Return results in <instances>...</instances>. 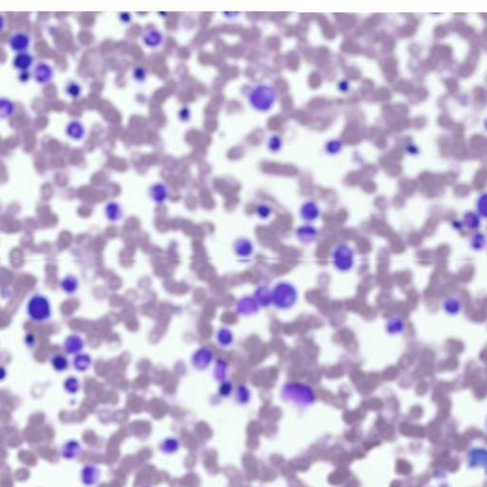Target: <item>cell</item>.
Segmentation results:
<instances>
[{
  "label": "cell",
  "instance_id": "obj_3",
  "mask_svg": "<svg viewBox=\"0 0 487 487\" xmlns=\"http://www.w3.org/2000/svg\"><path fill=\"white\" fill-rule=\"evenodd\" d=\"M356 253L353 246L345 242L336 244L330 252V263L338 273L351 272L355 266Z\"/></svg>",
  "mask_w": 487,
  "mask_h": 487
},
{
  "label": "cell",
  "instance_id": "obj_34",
  "mask_svg": "<svg viewBox=\"0 0 487 487\" xmlns=\"http://www.w3.org/2000/svg\"><path fill=\"white\" fill-rule=\"evenodd\" d=\"M64 387H65V389L70 392V393H76L78 390H79V387H80V384H79V381L78 379H76L75 377H69L68 379H66L65 383H64Z\"/></svg>",
  "mask_w": 487,
  "mask_h": 487
},
{
  "label": "cell",
  "instance_id": "obj_24",
  "mask_svg": "<svg viewBox=\"0 0 487 487\" xmlns=\"http://www.w3.org/2000/svg\"><path fill=\"white\" fill-rule=\"evenodd\" d=\"M443 307L447 314L456 315L461 310V302L455 296H450L444 299L443 302Z\"/></svg>",
  "mask_w": 487,
  "mask_h": 487
},
{
  "label": "cell",
  "instance_id": "obj_37",
  "mask_svg": "<svg viewBox=\"0 0 487 487\" xmlns=\"http://www.w3.org/2000/svg\"><path fill=\"white\" fill-rule=\"evenodd\" d=\"M230 390H231V386H230V383L227 382V381H224L220 387V393L224 396H228L229 393H230Z\"/></svg>",
  "mask_w": 487,
  "mask_h": 487
},
{
  "label": "cell",
  "instance_id": "obj_12",
  "mask_svg": "<svg viewBox=\"0 0 487 487\" xmlns=\"http://www.w3.org/2000/svg\"><path fill=\"white\" fill-rule=\"evenodd\" d=\"M32 76L36 83L40 85H45L53 79L54 70L49 64L40 62L36 64V66L34 67Z\"/></svg>",
  "mask_w": 487,
  "mask_h": 487
},
{
  "label": "cell",
  "instance_id": "obj_5",
  "mask_svg": "<svg viewBox=\"0 0 487 487\" xmlns=\"http://www.w3.org/2000/svg\"><path fill=\"white\" fill-rule=\"evenodd\" d=\"M282 395L286 400L299 401L301 403H310L315 399L313 390L302 384H286L282 389Z\"/></svg>",
  "mask_w": 487,
  "mask_h": 487
},
{
  "label": "cell",
  "instance_id": "obj_27",
  "mask_svg": "<svg viewBox=\"0 0 487 487\" xmlns=\"http://www.w3.org/2000/svg\"><path fill=\"white\" fill-rule=\"evenodd\" d=\"M0 106H1L0 107L1 119H6V118L10 117L11 115H13L14 112H15L14 103L8 98H2Z\"/></svg>",
  "mask_w": 487,
  "mask_h": 487
},
{
  "label": "cell",
  "instance_id": "obj_33",
  "mask_svg": "<svg viewBox=\"0 0 487 487\" xmlns=\"http://www.w3.org/2000/svg\"><path fill=\"white\" fill-rule=\"evenodd\" d=\"M273 208L268 204H261L256 209V213L260 219L267 220L273 214Z\"/></svg>",
  "mask_w": 487,
  "mask_h": 487
},
{
  "label": "cell",
  "instance_id": "obj_15",
  "mask_svg": "<svg viewBox=\"0 0 487 487\" xmlns=\"http://www.w3.org/2000/svg\"><path fill=\"white\" fill-rule=\"evenodd\" d=\"M104 213L110 222L116 223L123 218L124 211L119 203L115 201H110L105 205Z\"/></svg>",
  "mask_w": 487,
  "mask_h": 487
},
{
  "label": "cell",
  "instance_id": "obj_9",
  "mask_svg": "<svg viewBox=\"0 0 487 487\" xmlns=\"http://www.w3.org/2000/svg\"><path fill=\"white\" fill-rule=\"evenodd\" d=\"M295 235L299 242L304 244H310L317 241L319 237V231L312 225L305 224L296 229Z\"/></svg>",
  "mask_w": 487,
  "mask_h": 487
},
{
  "label": "cell",
  "instance_id": "obj_28",
  "mask_svg": "<svg viewBox=\"0 0 487 487\" xmlns=\"http://www.w3.org/2000/svg\"><path fill=\"white\" fill-rule=\"evenodd\" d=\"M65 92L68 96L72 98H78L82 93V88L76 81L71 80L67 82L65 86Z\"/></svg>",
  "mask_w": 487,
  "mask_h": 487
},
{
  "label": "cell",
  "instance_id": "obj_32",
  "mask_svg": "<svg viewBox=\"0 0 487 487\" xmlns=\"http://www.w3.org/2000/svg\"><path fill=\"white\" fill-rule=\"evenodd\" d=\"M236 400L240 403H245L250 399V392L245 386H239L236 389Z\"/></svg>",
  "mask_w": 487,
  "mask_h": 487
},
{
  "label": "cell",
  "instance_id": "obj_2",
  "mask_svg": "<svg viewBox=\"0 0 487 487\" xmlns=\"http://www.w3.org/2000/svg\"><path fill=\"white\" fill-rule=\"evenodd\" d=\"M296 287L287 281L278 282L272 289V304L279 310H288L298 301Z\"/></svg>",
  "mask_w": 487,
  "mask_h": 487
},
{
  "label": "cell",
  "instance_id": "obj_13",
  "mask_svg": "<svg viewBox=\"0 0 487 487\" xmlns=\"http://www.w3.org/2000/svg\"><path fill=\"white\" fill-rule=\"evenodd\" d=\"M30 43V39L29 35L22 31L15 32L10 36L9 39L10 48L14 52H17L18 54L26 53V51L29 49Z\"/></svg>",
  "mask_w": 487,
  "mask_h": 487
},
{
  "label": "cell",
  "instance_id": "obj_21",
  "mask_svg": "<svg viewBox=\"0 0 487 487\" xmlns=\"http://www.w3.org/2000/svg\"><path fill=\"white\" fill-rule=\"evenodd\" d=\"M72 366L78 372H85L92 365V358L88 353H79L72 359Z\"/></svg>",
  "mask_w": 487,
  "mask_h": 487
},
{
  "label": "cell",
  "instance_id": "obj_25",
  "mask_svg": "<svg viewBox=\"0 0 487 487\" xmlns=\"http://www.w3.org/2000/svg\"><path fill=\"white\" fill-rule=\"evenodd\" d=\"M50 364H51L52 367L58 372H63V371L67 370L69 365H70L68 359L61 354L53 355L50 359Z\"/></svg>",
  "mask_w": 487,
  "mask_h": 487
},
{
  "label": "cell",
  "instance_id": "obj_38",
  "mask_svg": "<svg viewBox=\"0 0 487 487\" xmlns=\"http://www.w3.org/2000/svg\"><path fill=\"white\" fill-rule=\"evenodd\" d=\"M35 342H36V340H35V337H34L33 334L29 333V334L26 335V337H25V343H26V344L29 347H32L35 344Z\"/></svg>",
  "mask_w": 487,
  "mask_h": 487
},
{
  "label": "cell",
  "instance_id": "obj_17",
  "mask_svg": "<svg viewBox=\"0 0 487 487\" xmlns=\"http://www.w3.org/2000/svg\"><path fill=\"white\" fill-rule=\"evenodd\" d=\"M149 196L156 204H163L168 199L169 189L163 183H154L149 188Z\"/></svg>",
  "mask_w": 487,
  "mask_h": 487
},
{
  "label": "cell",
  "instance_id": "obj_11",
  "mask_svg": "<svg viewBox=\"0 0 487 487\" xmlns=\"http://www.w3.org/2000/svg\"><path fill=\"white\" fill-rule=\"evenodd\" d=\"M85 347V342L83 338L78 334H71L69 335L63 344V349L65 353L70 355H77L81 353L83 348Z\"/></svg>",
  "mask_w": 487,
  "mask_h": 487
},
{
  "label": "cell",
  "instance_id": "obj_8",
  "mask_svg": "<svg viewBox=\"0 0 487 487\" xmlns=\"http://www.w3.org/2000/svg\"><path fill=\"white\" fill-rule=\"evenodd\" d=\"M258 303L252 296L244 295L240 298L235 305V310L239 315L250 316L256 314L259 311Z\"/></svg>",
  "mask_w": 487,
  "mask_h": 487
},
{
  "label": "cell",
  "instance_id": "obj_30",
  "mask_svg": "<svg viewBox=\"0 0 487 487\" xmlns=\"http://www.w3.org/2000/svg\"><path fill=\"white\" fill-rule=\"evenodd\" d=\"M282 147H283V139L280 135L273 134L272 136H270L269 141H268V149L273 153L279 152L281 151Z\"/></svg>",
  "mask_w": 487,
  "mask_h": 487
},
{
  "label": "cell",
  "instance_id": "obj_1",
  "mask_svg": "<svg viewBox=\"0 0 487 487\" xmlns=\"http://www.w3.org/2000/svg\"><path fill=\"white\" fill-rule=\"evenodd\" d=\"M277 101V91L269 84H257L252 87L248 93L250 106L259 113L271 111Z\"/></svg>",
  "mask_w": 487,
  "mask_h": 487
},
{
  "label": "cell",
  "instance_id": "obj_31",
  "mask_svg": "<svg viewBox=\"0 0 487 487\" xmlns=\"http://www.w3.org/2000/svg\"><path fill=\"white\" fill-rule=\"evenodd\" d=\"M131 76L133 78V80L137 83H143L146 81L147 79V76H148V72L147 70L141 67V66H136L132 69V72H131Z\"/></svg>",
  "mask_w": 487,
  "mask_h": 487
},
{
  "label": "cell",
  "instance_id": "obj_14",
  "mask_svg": "<svg viewBox=\"0 0 487 487\" xmlns=\"http://www.w3.org/2000/svg\"><path fill=\"white\" fill-rule=\"evenodd\" d=\"M141 39L142 43L150 49H157L164 42L162 32L155 29H150L145 31Z\"/></svg>",
  "mask_w": 487,
  "mask_h": 487
},
{
  "label": "cell",
  "instance_id": "obj_10",
  "mask_svg": "<svg viewBox=\"0 0 487 487\" xmlns=\"http://www.w3.org/2000/svg\"><path fill=\"white\" fill-rule=\"evenodd\" d=\"M321 214V210L318 204L312 200H307L302 204L300 208V217L306 223H312L316 221Z\"/></svg>",
  "mask_w": 487,
  "mask_h": 487
},
{
  "label": "cell",
  "instance_id": "obj_19",
  "mask_svg": "<svg viewBox=\"0 0 487 487\" xmlns=\"http://www.w3.org/2000/svg\"><path fill=\"white\" fill-rule=\"evenodd\" d=\"M253 297L258 303L260 307H268L272 304V290L265 285L256 287Z\"/></svg>",
  "mask_w": 487,
  "mask_h": 487
},
{
  "label": "cell",
  "instance_id": "obj_29",
  "mask_svg": "<svg viewBox=\"0 0 487 487\" xmlns=\"http://www.w3.org/2000/svg\"><path fill=\"white\" fill-rule=\"evenodd\" d=\"M343 149V142L340 139H332L326 144V152L330 155H335L341 152Z\"/></svg>",
  "mask_w": 487,
  "mask_h": 487
},
{
  "label": "cell",
  "instance_id": "obj_18",
  "mask_svg": "<svg viewBox=\"0 0 487 487\" xmlns=\"http://www.w3.org/2000/svg\"><path fill=\"white\" fill-rule=\"evenodd\" d=\"M34 58L28 53H20L15 56L13 60V66L14 68L22 72H26L29 71L33 64Z\"/></svg>",
  "mask_w": 487,
  "mask_h": 487
},
{
  "label": "cell",
  "instance_id": "obj_16",
  "mask_svg": "<svg viewBox=\"0 0 487 487\" xmlns=\"http://www.w3.org/2000/svg\"><path fill=\"white\" fill-rule=\"evenodd\" d=\"M66 135L74 141H80L84 138L86 130L84 125L78 120H72L68 123L65 129Z\"/></svg>",
  "mask_w": 487,
  "mask_h": 487
},
{
  "label": "cell",
  "instance_id": "obj_36",
  "mask_svg": "<svg viewBox=\"0 0 487 487\" xmlns=\"http://www.w3.org/2000/svg\"><path fill=\"white\" fill-rule=\"evenodd\" d=\"M190 111L187 107H183L180 109L179 113H178V117L181 121L183 122H187L189 119H190Z\"/></svg>",
  "mask_w": 487,
  "mask_h": 487
},
{
  "label": "cell",
  "instance_id": "obj_35",
  "mask_svg": "<svg viewBox=\"0 0 487 487\" xmlns=\"http://www.w3.org/2000/svg\"><path fill=\"white\" fill-rule=\"evenodd\" d=\"M477 210L479 214L487 219V193L482 194L477 202Z\"/></svg>",
  "mask_w": 487,
  "mask_h": 487
},
{
  "label": "cell",
  "instance_id": "obj_23",
  "mask_svg": "<svg viewBox=\"0 0 487 487\" xmlns=\"http://www.w3.org/2000/svg\"><path fill=\"white\" fill-rule=\"evenodd\" d=\"M405 328L404 321L399 316H391L387 321L386 330L390 335H398L403 332Z\"/></svg>",
  "mask_w": 487,
  "mask_h": 487
},
{
  "label": "cell",
  "instance_id": "obj_7",
  "mask_svg": "<svg viewBox=\"0 0 487 487\" xmlns=\"http://www.w3.org/2000/svg\"><path fill=\"white\" fill-rule=\"evenodd\" d=\"M232 250L237 258L248 261L254 254V244L247 237H239L232 244Z\"/></svg>",
  "mask_w": 487,
  "mask_h": 487
},
{
  "label": "cell",
  "instance_id": "obj_6",
  "mask_svg": "<svg viewBox=\"0 0 487 487\" xmlns=\"http://www.w3.org/2000/svg\"><path fill=\"white\" fill-rule=\"evenodd\" d=\"M213 361V352L208 346H200L191 355V365L197 370L207 369Z\"/></svg>",
  "mask_w": 487,
  "mask_h": 487
},
{
  "label": "cell",
  "instance_id": "obj_22",
  "mask_svg": "<svg viewBox=\"0 0 487 487\" xmlns=\"http://www.w3.org/2000/svg\"><path fill=\"white\" fill-rule=\"evenodd\" d=\"M59 287H60V289L65 293V294H69V295H72L74 294L78 288H79V281L77 279L76 276L74 275H67L65 276L60 284H59Z\"/></svg>",
  "mask_w": 487,
  "mask_h": 487
},
{
  "label": "cell",
  "instance_id": "obj_40",
  "mask_svg": "<svg viewBox=\"0 0 487 487\" xmlns=\"http://www.w3.org/2000/svg\"><path fill=\"white\" fill-rule=\"evenodd\" d=\"M119 18L124 24H128L131 20V15L129 13H121L119 14Z\"/></svg>",
  "mask_w": 487,
  "mask_h": 487
},
{
  "label": "cell",
  "instance_id": "obj_39",
  "mask_svg": "<svg viewBox=\"0 0 487 487\" xmlns=\"http://www.w3.org/2000/svg\"><path fill=\"white\" fill-rule=\"evenodd\" d=\"M338 88L342 92H347L349 91V82L346 80H342L341 82H339Z\"/></svg>",
  "mask_w": 487,
  "mask_h": 487
},
{
  "label": "cell",
  "instance_id": "obj_4",
  "mask_svg": "<svg viewBox=\"0 0 487 487\" xmlns=\"http://www.w3.org/2000/svg\"><path fill=\"white\" fill-rule=\"evenodd\" d=\"M26 313L33 322H48L53 315L52 304L42 293H34L26 304Z\"/></svg>",
  "mask_w": 487,
  "mask_h": 487
},
{
  "label": "cell",
  "instance_id": "obj_26",
  "mask_svg": "<svg viewBox=\"0 0 487 487\" xmlns=\"http://www.w3.org/2000/svg\"><path fill=\"white\" fill-rule=\"evenodd\" d=\"M228 364L224 360H218L215 364L214 377L216 380L224 382L228 375Z\"/></svg>",
  "mask_w": 487,
  "mask_h": 487
},
{
  "label": "cell",
  "instance_id": "obj_20",
  "mask_svg": "<svg viewBox=\"0 0 487 487\" xmlns=\"http://www.w3.org/2000/svg\"><path fill=\"white\" fill-rule=\"evenodd\" d=\"M215 339L221 347H230L234 343V334L229 328L222 327L216 331Z\"/></svg>",
  "mask_w": 487,
  "mask_h": 487
}]
</instances>
